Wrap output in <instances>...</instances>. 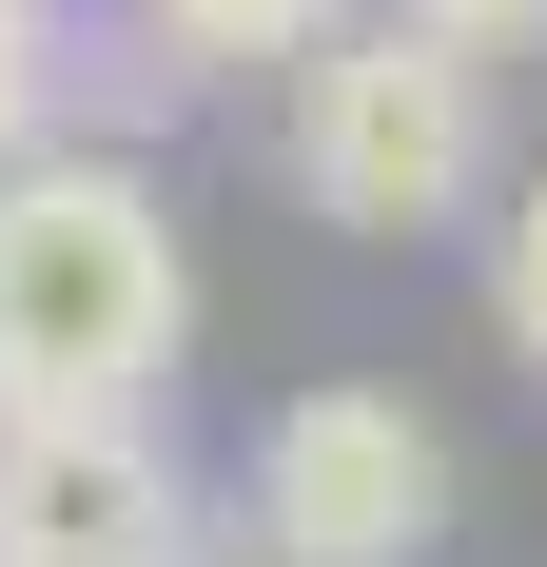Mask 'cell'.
Listing matches in <instances>:
<instances>
[{
	"label": "cell",
	"instance_id": "cell-1",
	"mask_svg": "<svg viewBox=\"0 0 547 567\" xmlns=\"http://www.w3.org/2000/svg\"><path fill=\"white\" fill-rule=\"evenodd\" d=\"M196 352V255L176 196L117 137L0 176V431H137Z\"/></svg>",
	"mask_w": 547,
	"mask_h": 567
},
{
	"label": "cell",
	"instance_id": "cell-2",
	"mask_svg": "<svg viewBox=\"0 0 547 567\" xmlns=\"http://www.w3.org/2000/svg\"><path fill=\"white\" fill-rule=\"evenodd\" d=\"M489 79L508 59H469V40H431L411 0H372V20L274 99V157H293V196H313L332 235H489V196H508Z\"/></svg>",
	"mask_w": 547,
	"mask_h": 567
},
{
	"label": "cell",
	"instance_id": "cell-3",
	"mask_svg": "<svg viewBox=\"0 0 547 567\" xmlns=\"http://www.w3.org/2000/svg\"><path fill=\"white\" fill-rule=\"evenodd\" d=\"M235 528H255V567H431L450 548V431L372 372H313V392L255 411Z\"/></svg>",
	"mask_w": 547,
	"mask_h": 567
},
{
	"label": "cell",
	"instance_id": "cell-4",
	"mask_svg": "<svg viewBox=\"0 0 547 567\" xmlns=\"http://www.w3.org/2000/svg\"><path fill=\"white\" fill-rule=\"evenodd\" d=\"M196 489H176L157 411L137 431H0V567H196Z\"/></svg>",
	"mask_w": 547,
	"mask_h": 567
},
{
	"label": "cell",
	"instance_id": "cell-5",
	"mask_svg": "<svg viewBox=\"0 0 547 567\" xmlns=\"http://www.w3.org/2000/svg\"><path fill=\"white\" fill-rule=\"evenodd\" d=\"M99 137V20L79 0H0V176Z\"/></svg>",
	"mask_w": 547,
	"mask_h": 567
},
{
	"label": "cell",
	"instance_id": "cell-6",
	"mask_svg": "<svg viewBox=\"0 0 547 567\" xmlns=\"http://www.w3.org/2000/svg\"><path fill=\"white\" fill-rule=\"evenodd\" d=\"M137 20L176 40V79H313L372 0H137Z\"/></svg>",
	"mask_w": 547,
	"mask_h": 567
},
{
	"label": "cell",
	"instance_id": "cell-7",
	"mask_svg": "<svg viewBox=\"0 0 547 567\" xmlns=\"http://www.w3.org/2000/svg\"><path fill=\"white\" fill-rule=\"evenodd\" d=\"M469 275H489L508 372H547V176H508V196H489V255H469Z\"/></svg>",
	"mask_w": 547,
	"mask_h": 567
},
{
	"label": "cell",
	"instance_id": "cell-8",
	"mask_svg": "<svg viewBox=\"0 0 547 567\" xmlns=\"http://www.w3.org/2000/svg\"><path fill=\"white\" fill-rule=\"evenodd\" d=\"M431 40H469V59H547V0H411Z\"/></svg>",
	"mask_w": 547,
	"mask_h": 567
},
{
	"label": "cell",
	"instance_id": "cell-9",
	"mask_svg": "<svg viewBox=\"0 0 547 567\" xmlns=\"http://www.w3.org/2000/svg\"><path fill=\"white\" fill-rule=\"evenodd\" d=\"M196 567H216V548H196Z\"/></svg>",
	"mask_w": 547,
	"mask_h": 567
}]
</instances>
